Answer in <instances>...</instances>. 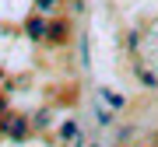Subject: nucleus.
<instances>
[{
	"instance_id": "nucleus-3",
	"label": "nucleus",
	"mask_w": 158,
	"mask_h": 147,
	"mask_svg": "<svg viewBox=\"0 0 158 147\" xmlns=\"http://www.w3.org/2000/svg\"><path fill=\"white\" fill-rule=\"evenodd\" d=\"M67 35V25H53V39H63Z\"/></svg>"
},
{
	"instance_id": "nucleus-4",
	"label": "nucleus",
	"mask_w": 158,
	"mask_h": 147,
	"mask_svg": "<svg viewBox=\"0 0 158 147\" xmlns=\"http://www.w3.org/2000/svg\"><path fill=\"white\" fill-rule=\"evenodd\" d=\"M35 4H39L42 11H53V7H56V0H35Z\"/></svg>"
},
{
	"instance_id": "nucleus-1",
	"label": "nucleus",
	"mask_w": 158,
	"mask_h": 147,
	"mask_svg": "<svg viewBox=\"0 0 158 147\" xmlns=\"http://www.w3.org/2000/svg\"><path fill=\"white\" fill-rule=\"evenodd\" d=\"M28 35H32V39H42V35H46V21H42V18H32V21H28Z\"/></svg>"
},
{
	"instance_id": "nucleus-2",
	"label": "nucleus",
	"mask_w": 158,
	"mask_h": 147,
	"mask_svg": "<svg viewBox=\"0 0 158 147\" xmlns=\"http://www.w3.org/2000/svg\"><path fill=\"white\" fill-rule=\"evenodd\" d=\"M14 137H25V119H14V130H11Z\"/></svg>"
}]
</instances>
